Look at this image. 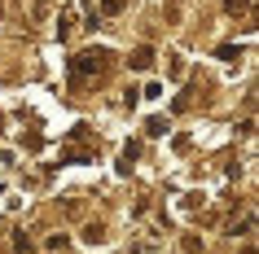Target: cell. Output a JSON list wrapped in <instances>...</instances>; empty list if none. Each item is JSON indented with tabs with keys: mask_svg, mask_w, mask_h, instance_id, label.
<instances>
[{
	"mask_svg": "<svg viewBox=\"0 0 259 254\" xmlns=\"http://www.w3.org/2000/svg\"><path fill=\"white\" fill-rule=\"evenodd\" d=\"M106 48H88V53H79L75 62H70V83H83L88 75H97V70H106Z\"/></svg>",
	"mask_w": 259,
	"mask_h": 254,
	"instance_id": "cell-1",
	"label": "cell"
},
{
	"mask_svg": "<svg viewBox=\"0 0 259 254\" xmlns=\"http://www.w3.org/2000/svg\"><path fill=\"white\" fill-rule=\"evenodd\" d=\"M132 66H137V70H150L154 66V48H137V53H132Z\"/></svg>",
	"mask_w": 259,
	"mask_h": 254,
	"instance_id": "cell-2",
	"label": "cell"
},
{
	"mask_svg": "<svg viewBox=\"0 0 259 254\" xmlns=\"http://www.w3.org/2000/svg\"><path fill=\"white\" fill-rule=\"evenodd\" d=\"M123 5L127 0H101V14H123Z\"/></svg>",
	"mask_w": 259,
	"mask_h": 254,
	"instance_id": "cell-3",
	"label": "cell"
},
{
	"mask_svg": "<svg viewBox=\"0 0 259 254\" xmlns=\"http://www.w3.org/2000/svg\"><path fill=\"white\" fill-rule=\"evenodd\" d=\"M70 22H75L70 14H62V18H57V35H70Z\"/></svg>",
	"mask_w": 259,
	"mask_h": 254,
	"instance_id": "cell-4",
	"label": "cell"
},
{
	"mask_svg": "<svg viewBox=\"0 0 259 254\" xmlns=\"http://www.w3.org/2000/svg\"><path fill=\"white\" fill-rule=\"evenodd\" d=\"M224 9H229V14H237V9H246V0H224Z\"/></svg>",
	"mask_w": 259,
	"mask_h": 254,
	"instance_id": "cell-5",
	"label": "cell"
}]
</instances>
